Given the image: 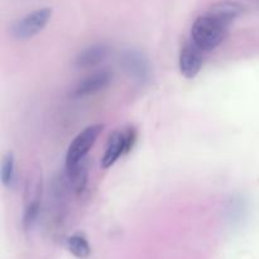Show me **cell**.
<instances>
[{
  "label": "cell",
  "instance_id": "6da1fadb",
  "mask_svg": "<svg viewBox=\"0 0 259 259\" xmlns=\"http://www.w3.org/2000/svg\"><path fill=\"white\" fill-rule=\"evenodd\" d=\"M229 24L210 12L196 18L191 28V40L204 52L212 51L225 39Z\"/></svg>",
  "mask_w": 259,
  "mask_h": 259
},
{
  "label": "cell",
  "instance_id": "7a4b0ae2",
  "mask_svg": "<svg viewBox=\"0 0 259 259\" xmlns=\"http://www.w3.org/2000/svg\"><path fill=\"white\" fill-rule=\"evenodd\" d=\"M103 129V124H93L77 134L72 143L68 146L67 154H66V171L72 169L73 167H76L85 159L86 154L95 144L96 139L101 134Z\"/></svg>",
  "mask_w": 259,
  "mask_h": 259
},
{
  "label": "cell",
  "instance_id": "3957f363",
  "mask_svg": "<svg viewBox=\"0 0 259 259\" xmlns=\"http://www.w3.org/2000/svg\"><path fill=\"white\" fill-rule=\"evenodd\" d=\"M51 15H52V9L50 8L34 10L13 24L12 34L17 39H28L34 37L47 25Z\"/></svg>",
  "mask_w": 259,
  "mask_h": 259
},
{
  "label": "cell",
  "instance_id": "277c9868",
  "mask_svg": "<svg viewBox=\"0 0 259 259\" xmlns=\"http://www.w3.org/2000/svg\"><path fill=\"white\" fill-rule=\"evenodd\" d=\"M111 78H113V75L106 70L91 73L75 86V89L71 93V96L75 99H80L95 95V94L100 93L104 89L108 88L109 83L111 82Z\"/></svg>",
  "mask_w": 259,
  "mask_h": 259
},
{
  "label": "cell",
  "instance_id": "5b68a950",
  "mask_svg": "<svg viewBox=\"0 0 259 259\" xmlns=\"http://www.w3.org/2000/svg\"><path fill=\"white\" fill-rule=\"evenodd\" d=\"M204 51L200 50L194 42H189L182 47L180 52V71L186 78H195L197 73L200 72L204 63V57H202Z\"/></svg>",
  "mask_w": 259,
  "mask_h": 259
},
{
  "label": "cell",
  "instance_id": "8992f818",
  "mask_svg": "<svg viewBox=\"0 0 259 259\" xmlns=\"http://www.w3.org/2000/svg\"><path fill=\"white\" fill-rule=\"evenodd\" d=\"M124 70L134 77V80L143 82L149 77V66L146 58L138 51H126L121 57Z\"/></svg>",
  "mask_w": 259,
  "mask_h": 259
},
{
  "label": "cell",
  "instance_id": "52a82bcc",
  "mask_svg": "<svg viewBox=\"0 0 259 259\" xmlns=\"http://www.w3.org/2000/svg\"><path fill=\"white\" fill-rule=\"evenodd\" d=\"M109 55V47L104 43H98L85 50L80 51L75 57L73 65L76 68H90L95 67L99 63L103 62Z\"/></svg>",
  "mask_w": 259,
  "mask_h": 259
},
{
  "label": "cell",
  "instance_id": "ba28073f",
  "mask_svg": "<svg viewBox=\"0 0 259 259\" xmlns=\"http://www.w3.org/2000/svg\"><path fill=\"white\" fill-rule=\"evenodd\" d=\"M121 154H125V147H124V133L123 132H114L110 136L106 146L104 156L101 158V167L109 168L113 166Z\"/></svg>",
  "mask_w": 259,
  "mask_h": 259
},
{
  "label": "cell",
  "instance_id": "9c48e42d",
  "mask_svg": "<svg viewBox=\"0 0 259 259\" xmlns=\"http://www.w3.org/2000/svg\"><path fill=\"white\" fill-rule=\"evenodd\" d=\"M211 14H214L215 17H218L219 19H222L223 22H225L227 24H232L238 17L243 13V7L237 2H229V0H225V2H220L214 4L212 7L209 8V10Z\"/></svg>",
  "mask_w": 259,
  "mask_h": 259
},
{
  "label": "cell",
  "instance_id": "30bf717a",
  "mask_svg": "<svg viewBox=\"0 0 259 259\" xmlns=\"http://www.w3.org/2000/svg\"><path fill=\"white\" fill-rule=\"evenodd\" d=\"M65 179L70 189H72L76 194H81L88 184V167H86L85 159L72 169L66 171Z\"/></svg>",
  "mask_w": 259,
  "mask_h": 259
},
{
  "label": "cell",
  "instance_id": "8fae6325",
  "mask_svg": "<svg viewBox=\"0 0 259 259\" xmlns=\"http://www.w3.org/2000/svg\"><path fill=\"white\" fill-rule=\"evenodd\" d=\"M67 248L75 257L85 259L90 255L91 248L82 234H75L67 239Z\"/></svg>",
  "mask_w": 259,
  "mask_h": 259
},
{
  "label": "cell",
  "instance_id": "7c38bea8",
  "mask_svg": "<svg viewBox=\"0 0 259 259\" xmlns=\"http://www.w3.org/2000/svg\"><path fill=\"white\" fill-rule=\"evenodd\" d=\"M15 179V163L13 153H7L2 162V182L4 186L10 187Z\"/></svg>",
  "mask_w": 259,
  "mask_h": 259
},
{
  "label": "cell",
  "instance_id": "4fadbf2b",
  "mask_svg": "<svg viewBox=\"0 0 259 259\" xmlns=\"http://www.w3.org/2000/svg\"><path fill=\"white\" fill-rule=\"evenodd\" d=\"M40 211V200H34L25 204L24 212H23V227L25 230L32 229L34 223L37 222L38 215Z\"/></svg>",
  "mask_w": 259,
  "mask_h": 259
},
{
  "label": "cell",
  "instance_id": "5bb4252c",
  "mask_svg": "<svg viewBox=\"0 0 259 259\" xmlns=\"http://www.w3.org/2000/svg\"><path fill=\"white\" fill-rule=\"evenodd\" d=\"M124 133V147H125V154L133 149L134 144L137 142V131L134 126H129L126 128V131L123 132Z\"/></svg>",
  "mask_w": 259,
  "mask_h": 259
}]
</instances>
